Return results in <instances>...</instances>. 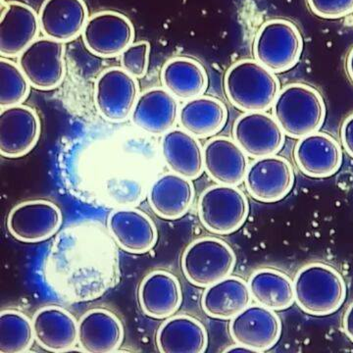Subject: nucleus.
<instances>
[{"mask_svg": "<svg viewBox=\"0 0 353 353\" xmlns=\"http://www.w3.org/2000/svg\"><path fill=\"white\" fill-rule=\"evenodd\" d=\"M43 276L62 301L85 303L112 290L119 282V253L113 236L97 221L65 228L52 241Z\"/></svg>", "mask_w": 353, "mask_h": 353, "instance_id": "obj_1", "label": "nucleus"}, {"mask_svg": "<svg viewBox=\"0 0 353 353\" xmlns=\"http://www.w3.org/2000/svg\"><path fill=\"white\" fill-rule=\"evenodd\" d=\"M224 88L234 108L245 112H265L273 108L281 83L275 73L256 60L243 59L228 70Z\"/></svg>", "mask_w": 353, "mask_h": 353, "instance_id": "obj_2", "label": "nucleus"}, {"mask_svg": "<svg viewBox=\"0 0 353 353\" xmlns=\"http://www.w3.org/2000/svg\"><path fill=\"white\" fill-rule=\"evenodd\" d=\"M273 116L287 136L301 139L319 131L326 119V104L314 88L290 83L279 92Z\"/></svg>", "mask_w": 353, "mask_h": 353, "instance_id": "obj_3", "label": "nucleus"}, {"mask_svg": "<svg viewBox=\"0 0 353 353\" xmlns=\"http://www.w3.org/2000/svg\"><path fill=\"white\" fill-rule=\"evenodd\" d=\"M294 285L297 305L310 315L333 314L347 297L343 276L324 263L304 266L297 272Z\"/></svg>", "mask_w": 353, "mask_h": 353, "instance_id": "obj_4", "label": "nucleus"}, {"mask_svg": "<svg viewBox=\"0 0 353 353\" xmlns=\"http://www.w3.org/2000/svg\"><path fill=\"white\" fill-rule=\"evenodd\" d=\"M303 50V39L290 21H267L257 32L253 43L255 60L273 73L294 68Z\"/></svg>", "mask_w": 353, "mask_h": 353, "instance_id": "obj_5", "label": "nucleus"}, {"mask_svg": "<svg viewBox=\"0 0 353 353\" xmlns=\"http://www.w3.org/2000/svg\"><path fill=\"white\" fill-rule=\"evenodd\" d=\"M236 261V254L226 241L202 238L185 248L182 269L190 284L208 288L229 277L233 273Z\"/></svg>", "mask_w": 353, "mask_h": 353, "instance_id": "obj_6", "label": "nucleus"}, {"mask_svg": "<svg viewBox=\"0 0 353 353\" xmlns=\"http://www.w3.org/2000/svg\"><path fill=\"white\" fill-rule=\"evenodd\" d=\"M248 213L250 203L245 194L234 185H213L199 197V219L212 234L234 233L245 224Z\"/></svg>", "mask_w": 353, "mask_h": 353, "instance_id": "obj_7", "label": "nucleus"}, {"mask_svg": "<svg viewBox=\"0 0 353 353\" xmlns=\"http://www.w3.org/2000/svg\"><path fill=\"white\" fill-rule=\"evenodd\" d=\"M64 43L50 38L38 39L23 51L18 65L32 88L53 90L64 79Z\"/></svg>", "mask_w": 353, "mask_h": 353, "instance_id": "obj_8", "label": "nucleus"}, {"mask_svg": "<svg viewBox=\"0 0 353 353\" xmlns=\"http://www.w3.org/2000/svg\"><path fill=\"white\" fill-rule=\"evenodd\" d=\"M82 34L85 46L92 54L110 58L122 54L131 46L134 29L123 14L103 11L88 17Z\"/></svg>", "mask_w": 353, "mask_h": 353, "instance_id": "obj_9", "label": "nucleus"}, {"mask_svg": "<svg viewBox=\"0 0 353 353\" xmlns=\"http://www.w3.org/2000/svg\"><path fill=\"white\" fill-rule=\"evenodd\" d=\"M229 331L236 343L253 352H266L280 340L282 322L272 309L250 304L231 320Z\"/></svg>", "mask_w": 353, "mask_h": 353, "instance_id": "obj_10", "label": "nucleus"}, {"mask_svg": "<svg viewBox=\"0 0 353 353\" xmlns=\"http://www.w3.org/2000/svg\"><path fill=\"white\" fill-rule=\"evenodd\" d=\"M245 183L253 199L273 203L287 196L294 187V168L289 160L276 154L259 158L248 166Z\"/></svg>", "mask_w": 353, "mask_h": 353, "instance_id": "obj_11", "label": "nucleus"}, {"mask_svg": "<svg viewBox=\"0 0 353 353\" xmlns=\"http://www.w3.org/2000/svg\"><path fill=\"white\" fill-rule=\"evenodd\" d=\"M138 99L139 83L124 69L106 70L97 79L95 104L106 120L122 122L128 119Z\"/></svg>", "mask_w": 353, "mask_h": 353, "instance_id": "obj_12", "label": "nucleus"}, {"mask_svg": "<svg viewBox=\"0 0 353 353\" xmlns=\"http://www.w3.org/2000/svg\"><path fill=\"white\" fill-rule=\"evenodd\" d=\"M61 223V211L54 203L30 201L18 204L10 211L7 228L16 240L39 243L57 233Z\"/></svg>", "mask_w": 353, "mask_h": 353, "instance_id": "obj_13", "label": "nucleus"}, {"mask_svg": "<svg viewBox=\"0 0 353 353\" xmlns=\"http://www.w3.org/2000/svg\"><path fill=\"white\" fill-rule=\"evenodd\" d=\"M285 132L275 118L265 112H246L234 122V141L253 158L277 154L285 145Z\"/></svg>", "mask_w": 353, "mask_h": 353, "instance_id": "obj_14", "label": "nucleus"}, {"mask_svg": "<svg viewBox=\"0 0 353 353\" xmlns=\"http://www.w3.org/2000/svg\"><path fill=\"white\" fill-rule=\"evenodd\" d=\"M41 134V121L34 109L26 105L2 108L0 113V153L19 158L31 152Z\"/></svg>", "mask_w": 353, "mask_h": 353, "instance_id": "obj_15", "label": "nucleus"}, {"mask_svg": "<svg viewBox=\"0 0 353 353\" xmlns=\"http://www.w3.org/2000/svg\"><path fill=\"white\" fill-rule=\"evenodd\" d=\"M294 157L301 171L310 178H328L340 170L343 164L341 145L325 132H316L299 139Z\"/></svg>", "mask_w": 353, "mask_h": 353, "instance_id": "obj_16", "label": "nucleus"}, {"mask_svg": "<svg viewBox=\"0 0 353 353\" xmlns=\"http://www.w3.org/2000/svg\"><path fill=\"white\" fill-rule=\"evenodd\" d=\"M108 231L125 252L143 254L157 243V226L150 216L132 208L115 209L108 217Z\"/></svg>", "mask_w": 353, "mask_h": 353, "instance_id": "obj_17", "label": "nucleus"}, {"mask_svg": "<svg viewBox=\"0 0 353 353\" xmlns=\"http://www.w3.org/2000/svg\"><path fill=\"white\" fill-rule=\"evenodd\" d=\"M39 30L38 14L31 6L17 1L6 3L0 21V54L20 57L36 41Z\"/></svg>", "mask_w": 353, "mask_h": 353, "instance_id": "obj_18", "label": "nucleus"}, {"mask_svg": "<svg viewBox=\"0 0 353 353\" xmlns=\"http://www.w3.org/2000/svg\"><path fill=\"white\" fill-rule=\"evenodd\" d=\"M203 152L204 170L214 182L236 187L245 181L248 154L236 141L217 137L208 141Z\"/></svg>", "mask_w": 353, "mask_h": 353, "instance_id": "obj_19", "label": "nucleus"}, {"mask_svg": "<svg viewBox=\"0 0 353 353\" xmlns=\"http://www.w3.org/2000/svg\"><path fill=\"white\" fill-rule=\"evenodd\" d=\"M44 36L61 43H68L83 32L88 19L83 0H46L39 14Z\"/></svg>", "mask_w": 353, "mask_h": 353, "instance_id": "obj_20", "label": "nucleus"}, {"mask_svg": "<svg viewBox=\"0 0 353 353\" xmlns=\"http://www.w3.org/2000/svg\"><path fill=\"white\" fill-rule=\"evenodd\" d=\"M179 111L176 97L166 88H150L139 95L132 112V121L141 131L161 136L173 130Z\"/></svg>", "mask_w": 353, "mask_h": 353, "instance_id": "obj_21", "label": "nucleus"}, {"mask_svg": "<svg viewBox=\"0 0 353 353\" xmlns=\"http://www.w3.org/2000/svg\"><path fill=\"white\" fill-rule=\"evenodd\" d=\"M34 338L51 352L71 350L78 341L79 324L74 316L57 305L44 306L32 317Z\"/></svg>", "mask_w": 353, "mask_h": 353, "instance_id": "obj_22", "label": "nucleus"}, {"mask_svg": "<svg viewBox=\"0 0 353 353\" xmlns=\"http://www.w3.org/2000/svg\"><path fill=\"white\" fill-rule=\"evenodd\" d=\"M139 305L143 313L154 319L175 314L183 301L178 279L168 271L157 270L143 279L139 289Z\"/></svg>", "mask_w": 353, "mask_h": 353, "instance_id": "obj_23", "label": "nucleus"}, {"mask_svg": "<svg viewBox=\"0 0 353 353\" xmlns=\"http://www.w3.org/2000/svg\"><path fill=\"white\" fill-rule=\"evenodd\" d=\"M79 324L78 343L85 352L109 353L122 345L124 328L119 318L108 309L88 311Z\"/></svg>", "mask_w": 353, "mask_h": 353, "instance_id": "obj_24", "label": "nucleus"}, {"mask_svg": "<svg viewBox=\"0 0 353 353\" xmlns=\"http://www.w3.org/2000/svg\"><path fill=\"white\" fill-rule=\"evenodd\" d=\"M148 196L155 214L163 219L176 220L189 211L194 202V183L175 173L165 174L152 183Z\"/></svg>", "mask_w": 353, "mask_h": 353, "instance_id": "obj_25", "label": "nucleus"}, {"mask_svg": "<svg viewBox=\"0 0 353 353\" xmlns=\"http://www.w3.org/2000/svg\"><path fill=\"white\" fill-rule=\"evenodd\" d=\"M161 153L173 173L196 180L203 173V148L196 137L185 130H171L164 134Z\"/></svg>", "mask_w": 353, "mask_h": 353, "instance_id": "obj_26", "label": "nucleus"}, {"mask_svg": "<svg viewBox=\"0 0 353 353\" xmlns=\"http://www.w3.org/2000/svg\"><path fill=\"white\" fill-rule=\"evenodd\" d=\"M157 345L162 353H203L208 345V331L192 316H174L158 329Z\"/></svg>", "mask_w": 353, "mask_h": 353, "instance_id": "obj_27", "label": "nucleus"}, {"mask_svg": "<svg viewBox=\"0 0 353 353\" xmlns=\"http://www.w3.org/2000/svg\"><path fill=\"white\" fill-rule=\"evenodd\" d=\"M252 297L248 283L229 276L204 290L201 306L205 314L215 319H233L250 305Z\"/></svg>", "mask_w": 353, "mask_h": 353, "instance_id": "obj_28", "label": "nucleus"}, {"mask_svg": "<svg viewBox=\"0 0 353 353\" xmlns=\"http://www.w3.org/2000/svg\"><path fill=\"white\" fill-rule=\"evenodd\" d=\"M228 120L226 105L220 99L199 97L185 102L179 111V123L185 132L197 139L214 136Z\"/></svg>", "mask_w": 353, "mask_h": 353, "instance_id": "obj_29", "label": "nucleus"}, {"mask_svg": "<svg viewBox=\"0 0 353 353\" xmlns=\"http://www.w3.org/2000/svg\"><path fill=\"white\" fill-rule=\"evenodd\" d=\"M162 85L181 101L201 97L208 87L205 69L196 60L176 57L169 60L161 72Z\"/></svg>", "mask_w": 353, "mask_h": 353, "instance_id": "obj_30", "label": "nucleus"}, {"mask_svg": "<svg viewBox=\"0 0 353 353\" xmlns=\"http://www.w3.org/2000/svg\"><path fill=\"white\" fill-rule=\"evenodd\" d=\"M248 287L261 305L274 311L290 308L296 301L294 282L283 272L275 269H260L252 274Z\"/></svg>", "mask_w": 353, "mask_h": 353, "instance_id": "obj_31", "label": "nucleus"}, {"mask_svg": "<svg viewBox=\"0 0 353 353\" xmlns=\"http://www.w3.org/2000/svg\"><path fill=\"white\" fill-rule=\"evenodd\" d=\"M34 339L32 321L24 313L13 309L0 313V352H27Z\"/></svg>", "mask_w": 353, "mask_h": 353, "instance_id": "obj_32", "label": "nucleus"}, {"mask_svg": "<svg viewBox=\"0 0 353 353\" xmlns=\"http://www.w3.org/2000/svg\"><path fill=\"white\" fill-rule=\"evenodd\" d=\"M30 83L19 65L2 57L0 59V106L19 105L27 99Z\"/></svg>", "mask_w": 353, "mask_h": 353, "instance_id": "obj_33", "label": "nucleus"}, {"mask_svg": "<svg viewBox=\"0 0 353 353\" xmlns=\"http://www.w3.org/2000/svg\"><path fill=\"white\" fill-rule=\"evenodd\" d=\"M150 46L148 41L132 43L121 54V65L134 78H143L148 68Z\"/></svg>", "mask_w": 353, "mask_h": 353, "instance_id": "obj_34", "label": "nucleus"}, {"mask_svg": "<svg viewBox=\"0 0 353 353\" xmlns=\"http://www.w3.org/2000/svg\"><path fill=\"white\" fill-rule=\"evenodd\" d=\"M311 11L324 19H339L353 12V0H307Z\"/></svg>", "mask_w": 353, "mask_h": 353, "instance_id": "obj_35", "label": "nucleus"}, {"mask_svg": "<svg viewBox=\"0 0 353 353\" xmlns=\"http://www.w3.org/2000/svg\"><path fill=\"white\" fill-rule=\"evenodd\" d=\"M341 139L345 152L353 158V114L348 116L341 126Z\"/></svg>", "mask_w": 353, "mask_h": 353, "instance_id": "obj_36", "label": "nucleus"}, {"mask_svg": "<svg viewBox=\"0 0 353 353\" xmlns=\"http://www.w3.org/2000/svg\"><path fill=\"white\" fill-rule=\"evenodd\" d=\"M343 328L345 334L353 343V303L348 306L347 312L343 316Z\"/></svg>", "mask_w": 353, "mask_h": 353, "instance_id": "obj_37", "label": "nucleus"}, {"mask_svg": "<svg viewBox=\"0 0 353 353\" xmlns=\"http://www.w3.org/2000/svg\"><path fill=\"white\" fill-rule=\"evenodd\" d=\"M225 352H253L250 348L243 347V345H232V347H228Z\"/></svg>", "mask_w": 353, "mask_h": 353, "instance_id": "obj_38", "label": "nucleus"}, {"mask_svg": "<svg viewBox=\"0 0 353 353\" xmlns=\"http://www.w3.org/2000/svg\"><path fill=\"white\" fill-rule=\"evenodd\" d=\"M347 71L348 77H350V80H352L353 83V48L350 50V52L348 53L347 59Z\"/></svg>", "mask_w": 353, "mask_h": 353, "instance_id": "obj_39", "label": "nucleus"}]
</instances>
